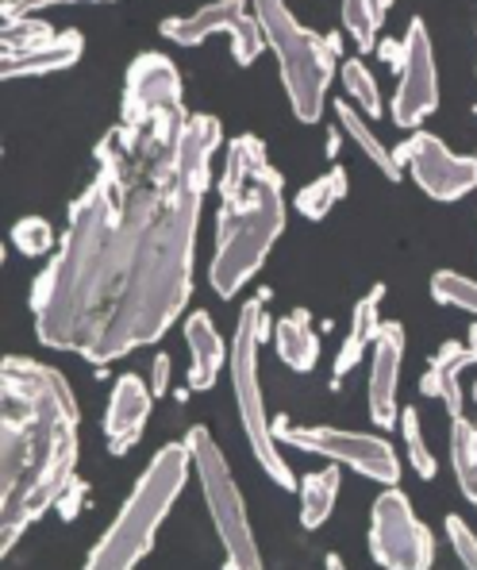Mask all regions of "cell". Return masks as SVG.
I'll use <instances>...</instances> for the list:
<instances>
[{
    "label": "cell",
    "mask_w": 477,
    "mask_h": 570,
    "mask_svg": "<svg viewBox=\"0 0 477 570\" xmlns=\"http://www.w3.org/2000/svg\"><path fill=\"white\" fill-rule=\"evenodd\" d=\"M216 116H189L181 73L158 50L128 66L120 124L97 142V174L31 285L36 335L97 371L158 343L192 297V258Z\"/></svg>",
    "instance_id": "cell-1"
},
{
    "label": "cell",
    "mask_w": 477,
    "mask_h": 570,
    "mask_svg": "<svg viewBox=\"0 0 477 570\" xmlns=\"http://www.w3.org/2000/svg\"><path fill=\"white\" fill-rule=\"evenodd\" d=\"M78 401L62 371L28 355L0 366V556L78 474Z\"/></svg>",
    "instance_id": "cell-2"
},
{
    "label": "cell",
    "mask_w": 477,
    "mask_h": 570,
    "mask_svg": "<svg viewBox=\"0 0 477 570\" xmlns=\"http://www.w3.org/2000/svg\"><path fill=\"white\" fill-rule=\"evenodd\" d=\"M286 232V178L274 170L266 142L258 136H236L223 150L220 213H216V247L208 263V282L220 297H236L255 282L266 255Z\"/></svg>",
    "instance_id": "cell-3"
},
{
    "label": "cell",
    "mask_w": 477,
    "mask_h": 570,
    "mask_svg": "<svg viewBox=\"0 0 477 570\" xmlns=\"http://www.w3.org/2000/svg\"><path fill=\"white\" fill-rule=\"evenodd\" d=\"M192 471V451L189 443H166L150 466L139 474L131 498L116 513V521L105 528V535L93 543L86 567L89 570H131L136 563L155 551L158 528L170 517L173 501L181 498Z\"/></svg>",
    "instance_id": "cell-4"
},
{
    "label": "cell",
    "mask_w": 477,
    "mask_h": 570,
    "mask_svg": "<svg viewBox=\"0 0 477 570\" xmlns=\"http://www.w3.org/2000/svg\"><path fill=\"white\" fill-rule=\"evenodd\" d=\"M255 16L262 23L266 47H274L281 66V86H286L289 108L300 124H320L328 105V86L339 58V36L308 31L289 12L286 0H255Z\"/></svg>",
    "instance_id": "cell-5"
},
{
    "label": "cell",
    "mask_w": 477,
    "mask_h": 570,
    "mask_svg": "<svg viewBox=\"0 0 477 570\" xmlns=\"http://www.w3.org/2000/svg\"><path fill=\"white\" fill-rule=\"evenodd\" d=\"M266 301H270V289H258L250 301H242L236 335H231L228 374H231V393H236L242 435H247V443H250V455L258 459V466H262L274 485L297 490L300 482L292 478L286 459H281V448H278L281 440L274 435V421L266 416L262 382H258V351H262V340H266Z\"/></svg>",
    "instance_id": "cell-6"
},
{
    "label": "cell",
    "mask_w": 477,
    "mask_h": 570,
    "mask_svg": "<svg viewBox=\"0 0 477 570\" xmlns=\"http://www.w3.org/2000/svg\"><path fill=\"white\" fill-rule=\"evenodd\" d=\"M189 451H192V474L200 482V493H205L208 517H212V528L223 543V563L231 570H258L262 567V551H258L255 528L247 521V501H242V490L231 474L228 459H223L220 443L212 440L205 424L189 428Z\"/></svg>",
    "instance_id": "cell-7"
},
{
    "label": "cell",
    "mask_w": 477,
    "mask_h": 570,
    "mask_svg": "<svg viewBox=\"0 0 477 570\" xmlns=\"http://www.w3.org/2000/svg\"><path fill=\"white\" fill-rule=\"evenodd\" d=\"M274 435L281 443L297 451H308V455H320L328 463H339L347 471L370 478V482L381 485H397L400 482V459L392 451L389 440L381 435H366V432H342V428L331 424H292L286 413L274 416Z\"/></svg>",
    "instance_id": "cell-8"
},
{
    "label": "cell",
    "mask_w": 477,
    "mask_h": 570,
    "mask_svg": "<svg viewBox=\"0 0 477 570\" xmlns=\"http://www.w3.org/2000/svg\"><path fill=\"white\" fill-rule=\"evenodd\" d=\"M370 556L389 570H428L435 563V535L397 485L370 509Z\"/></svg>",
    "instance_id": "cell-9"
},
{
    "label": "cell",
    "mask_w": 477,
    "mask_h": 570,
    "mask_svg": "<svg viewBox=\"0 0 477 570\" xmlns=\"http://www.w3.org/2000/svg\"><path fill=\"white\" fill-rule=\"evenodd\" d=\"M162 36L178 47H200L208 36H228L231 58L239 66H255L266 50L262 23L255 12H247V0H212L192 16H166Z\"/></svg>",
    "instance_id": "cell-10"
},
{
    "label": "cell",
    "mask_w": 477,
    "mask_h": 570,
    "mask_svg": "<svg viewBox=\"0 0 477 570\" xmlns=\"http://www.w3.org/2000/svg\"><path fill=\"white\" fill-rule=\"evenodd\" d=\"M439 108V66H435L431 31L420 16L408 20L405 58H400V81L392 94V124L405 131H416Z\"/></svg>",
    "instance_id": "cell-11"
},
{
    "label": "cell",
    "mask_w": 477,
    "mask_h": 570,
    "mask_svg": "<svg viewBox=\"0 0 477 570\" xmlns=\"http://www.w3.org/2000/svg\"><path fill=\"white\" fill-rule=\"evenodd\" d=\"M397 158L413 181L428 193L431 200H458L466 193L477 189V158L455 155L439 136L431 131H413L405 142L397 147Z\"/></svg>",
    "instance_id": "cell-12"
},
{
    "label": "cell",
    "mask_w": 477,
    "mask_h": 570,
    "mask_svg": "<svg viewBox=\"0 0 477 570\" xmlns=\"http://www.w3.org/2000/svg\"><path fill=\"white\" fill-rule=\"evenodd\" d=\"M400 363H405V324L385 321L378 332V343H374L370 382H366V409H370V421L378 428L397 424V416H400V405H397Z\"/></svg>",
    "instance_id": "cell-13"
},
{
    "label": "cell",
    "mask_w": 477,
    "mask_h": 570,
    "mask_svg": "<svg viewBox=\"0 0 477 570\" xmlns=\"http://www.w3.org/2000/svg\"><path fill=\"white\" fill-rule=\"evenodd\" d=\"M155 409V390L139 374H120L105 409V443L112 455H128L139 440Z\"/></svg>",
    "instance_id": "cell-14"
},
{
    "label": "cell",
    "mask_w": 477,
    "mask_h": 570,
    "mask_svg": "<svg viewBox=\"0 0 477 570\" xmlns=\"http://www.w3.org/2000/svg\"><path fill=\"white\" fill-rule=\"evenodd\" d=\"M86 55V39L81 31H58L47 43L31 47V50H16V55H0V78L16 81V78H47V73L70 70L81 62Z\"/></svg>",
    "instance_id": "cell-15"
},
{
    "label": "cell",
    "mask_w": 477,
    "mask_h": 570,
    "mask_svg": "<svg viewBox=\"0 0 477 570\" xmlns=\"http://www.w3.org/2000/svg\"><path fill=\"white\" fill-rule=\"evenodd\" d=\"M477 363V351L470 343H458V340H447L439 351L431 355L428 371L420 374V393L424 397H435L443 409H447V416L455 421V416H463V385H458V374L466 371V366Z\"/></svg>",
    "instance_id": "cell-16"
},
{
    "label": "cell",
    "mask_w": 477,
    "mask_h": 570,
    "mask_svg": "<svg viewBox=\"0 0 477 570\" xmlns=\"http://www.w3.org/2000/svg\"><path fill=\"white\" fill-rule=\"evenodd\" d=\"M186 343H189V390H212L220 371L228 366L231 347H223V335L216 332V321L197 308L186 316Z\"/></svg>",
    "instance_id": "cell-17"
},
{
    "label": "cell",
    "mask_w": 477,
    "mask_h": 570,
    "mask_svg": "<svg viewBox=\"0 0 477 570\" xmlns=\"http://www.w3.org/2000/svg\"><path fill=\"white\" fill-rule=\"evenodd\" d=\"M381 301H385V285H370L366 297H358L355 313H350V332L342 340L339 355H335V366H331V385H342L350 371L366 358V347L378 343V332H381Z\"/></svg>",
    "instance_id": "cell-18"
},
{
    "label": "cell",
    "mask_w": 477,
    "mask_h": 570,
    "mask_svg": "<svg viewBox=\"0 0 477 570\" xmlns=\"http://www.w3.org/2000/svg\"><path fill=\"white\" fill-rule=\"evenodd\" d=\"M274 347H278V358L297 374H312L316 363H320V335L312 332V316L308 308H292L289 316H281L274 324Z\"/></svg>",
    "instance_id": "cell-19"
},
{
    "label": "cell",
    "mask_w": 477,
    "mask_h": 570,
    "mask_svg": "<svg viewBox=\"0 0 477 570\" xmlns=\"http://www.w3.org/2000/svg\"><path fill=\"white\" fill-rule=\"evenodd\" d=\"M335 120H339L342 136H347L358 150H362L366 163H370L385 181H400V170H405V166H400L397 150L385 147V142L378 139V131H374L370 124H366V112L350 108L347 100H335Z\"/></svg>",
    "instance_id": "cell-20"
},
{
    "label": "cell",
    "mask_w": 477,
    "mask_h": 570,
    "mask_svg": "<svg viewBox=\"0 0 477 570\" xmlns=\"http://www.w3.org/2000/svg\"><path fill=\"white\" fill-rule=\"evenodd\" d=\"M297 493H300V524H305L308 532L324 528V521H328L335 509V498H339V463H328L324 471L305 474Z\"/></svg>",
    "instance_id": "cell-21"
},
{
    "label": "cell",
    "mask_w": 477,
    "mask_h": 570,
    "mask_svg": "<svg viewBox=\"0 0 477 570\" xmlns=\"http://www.w3.org/2000/svg\"><path fill=\"white\" fill-rule=\"evenodd\" d=\"M347 189H350L347 170H342V166H331L328 174H320V178L308 181V186L297 193V200H292V205H297V213L305 216V220L320 224L324 216H328L331 208L347 197Z\"/></svg>",
    "instance_id": "cell-22"
},
{
    "label": "cell",
    "mask_w": 477,
    "mask_h": 570,
    "mask_svg": "<svg viewBox=\"0 0 477 570\" xmlns=\"http://www.w3.org/2000/svg\"><path fill=\"white\" fill-rule=\"evenodd\" d=\"M450 466H455L463 493L477 509V424H470L466 416L450 421Z\"/></svg>",
    "instance_id": "cell-23"
},
{
    "label": "cell",
    "mask_w": 477,
    "mask_h": 570,
    "mask_svg": "<svg viewBox=\"0 0 477 570\" xmlns=\"http://www.w3.org/2000/svg\"><path fill=\"white\" fill-rule=\"evenodd\" d=\"M381 20H385V8L378 0H342V28H347V36L355 39V47L362 55L378 47Z\"/></svg>",
    "instance_id": "cell-24"
},
{
    "label": "cell",
    "mask_w": 477,
    "mask_h": 570,
    "mask_svg": "<svg viewBox=\"0 0 477 570\" xmlns=\"http://www.w3.org/2000/svg\"><path fill=\"white\" fill-rule=\"evenodd\" d=\"M54 36L43 16H4L0 28V55H16V50H31Z\"/></svg>",
    "instance_id": "cell-25"
},
{
    "label": "cell",
    "mask_w": 477,
    "mask_h": 570,
    "mask_svg": "<svg viewBox=\"0 0 477 570\" xmlns=\"http://www.w3.org/2000/svg\"><path fill=\"white\" fill-rule=\"evenodd\" d=\"M342 89L350 94V100H355L358 108H362L366 116H381V89H378V81H374V73L366 70V62L362 58H347L342 62Z\"/></svg>",
    "instance_id": "cell-26"
},
{
    "label": "cell",
    "mask_w": 477,
    "mask_h": 570,
    "mask_svg": "<svg viewBox=\"0 0 477 570\" xmlns=\"http://www.w3.org/2000/svg\"><path fill=\"white\" fill-rule=\"evenodd\" d=\"M12 247L28 258H39V255H54L58 239H54V228L43 216H23V220L12 224Z\"/></svg>",
    "instance_id": "cell-27"
},
{
    "label": "cell",
    "mask_w": 477,
    "mask_h": 570,
    "mask_svg": "<svg viewBox=\"0 0 477 570\" xmlns=\"http://www.w3.org/2000/svg\"><path fill=\"white\" fill-rule=\"evenodd\" d=\"M431 297L439 301V305L463 308V313H474L477 316V282L466 278V274L439 271L431 278Z\"/></svg>",
    "instance_id": "cell-28"
},
{
    "label": "cell",
    "mask_w": 477,
    "mask_h": 570,
    "mask_svg": "<svg viewBox=\"0 0 477 570\" xmlns=\"http://www.w3.org/2000/svg\"><path fill=\"white\" fill-rule=\"evenodd\" d=\"M400 432H405V448H408V459H413L416 474H420L424 482H431L439 466H435V455L428 451L424 424H420V413H416V409H400Z\"/></svg>",
    "instance_id": "cell-29"
},
{
    "label": "cell",
    "mask_w": 477,
    "mask_h": 570,
    "mask_svg": "<svg viewBox=\"0 0 477 570\" xmlns=\"http://www.w3.org/2000/svg\"><path fill=\"white\" fill-rule=\"evenodd\" d=\"M447 540H450V548H455L458 563L477 570V535H474V528L466 524L458 513L447 517Z\"/></svg>",
    "instance_id": "cell-30"
},
{
    "label": "cell",
    "mask_w": 477,
    "mask_h": 570,
    "mask_svg": "<svg viewBox=\"0 0 477 570\" xmlns=\"http://www.w3.org/2000/svg\"><path fill=\"white\" fill-rule=\"evenodd\" d=\"M86 501H89V482H81V478L73 474L70 485L58 493L54 509H58V517H62V521H78V513H81V505H86Z\"/></svg>",
    "instance_id": "cell-31"
},
{
    "label": "cell",
    "mask_w": 477,
    "mask_h": 570,
    "mask_svg": "<svg viewBox=\"0 0 477 570\" xmlns=\"http://www.w3.org/2000/svg\"><path fill=\"white\" fill-rule=\"evenodd\" d=\"M62 4H112V0H4L0 16H43L47 8Z\"/></svg>",
    "instance_id": "cell-32"
},
{
    "label": "cell",
    "mask_w": 477,
    "mask_h": 570,
    "mask_svg": "<svg viewBox=\"0 0 477 570\" xmlns=\"http://www.w3.org/2000/svg\"><path fill=\"white\" fill-rule=\"evenodd\" d=\"M170 379H173L170 355H155V363H150V390H155V397H166V390H170Z\"/></svg>",
    "instance_id": "cell-33"
},
{
    "label": "cell",
    "mask_w": 477,
    "mask_h": 570,
    "mask_svg": "<svg viewBox=\"0 0 477 570\" xmlns=\"http://www.w3.org/2000/svg\"><path fill=\"white\" fill-rule=\"evenodd\" d=\"M378 50H381V58L392 66V70H400V58H405V39H400V43H392V39H381Z\"/></svg>",
    "instance_id": "cell-34"
},
{
    "label": "cell",
    "mask_w": 477,
    "mask_h": 570,
    "mask_svg": "<svg viewBox=\"0 0 477 570\" xmlns=\"http://www.w3.org/2000/svg\"><path fill=\"white\" fill-rule=\"evenodd\" d=\"M339 147H342V136L339 131H328V158L335 163V155H339Z\"/></svg>",
    "instance_id": "cell-35"
},
{
    "label": "cell",
    "mask_w": 477,
    "mask_h": 570,
    "mask_svg": "<svg viewBox=\"0 0 477 570\" xmlns=\"http://www.w3.org/2000/svg\"><path fill=\"white\" fill-rule=\"evenodd\" d=\"M470 347L477 351V324H474V328H470Z\"/></svg>",
    "instance_id": "cell-36"
},
{
    "label": "cell",
    "mask_w": 477,
    "mask_h": 570,
    "mask_svg": "<svg viewBox=\"0 0 477 570\" xmlns=\"http://www.w3.org/2000/svg\"><path fill=\"white\" fill-rule=\"evenodd\" d=\"M378 4L385 8V12H389V8H392V0H378Z\"/></svg>",
    "instance_id": "cell-37"
},
{
    "label": "cell",
    "mask_w": 477,
    "mask_h": 570,
    "mask_svg": "<svg viewBox=\"0 0 477 570\" xmlns=\"http://www.w3.org/2000/svg\"><path fill=\"white\" fill-rule=\"evenodd\" d=\"M474 401H477V385H474Z\"/></svg>",
    "instance_id": "cell-38"
},
{
    "label": "cell",
    "mask_w": 477,
    "mask_h": 570,
    "mask_svg": "<svg viewBox=\"0 0 477 570\" xmlns=\"http://www.w3.org/2000/svg\"><path fill=\"white\" fill-rule=\"evenodd\" d=\"M474 112H477V105H474Z\"/></svg>",
    "instance_id": "cell-39"
}]
</instances>
